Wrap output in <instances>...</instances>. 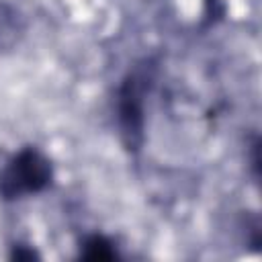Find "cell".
I'll return each instance as SVG.
<instances>
[{"label":"cell","mask_w":262,"mask_h":262,"mask_svg":"<svg viewBox=\"0 0 262 262\" xmlns=\"http://www.w3.org/2000/svg\"><path fill=\"white\" fill-rule=\"evenodd\" d=\"M51 182V164L37 147H23L0 172V196L16 201L37 194Z\"/></svg>","instance_id":"cell-1"},{"label":"cell","mask_w":262,"mask_h":262,"mask_svg":"<svg viewBox=\"0 0 262 262\" xmlns=\"http://www.w3.org/2000/svg\"><path fill=\"white\" fill-rule=\"evenodd\" d=\"M117 119L129 147H139L143 137V88L137 76H129L117 94Z\"/></svg>","instance_id":"cell-2"},{"label":"cell","mask_w":262,"mask_h":262,"mask_svg":"<svg viewBox=\"0 0 262 262\" xmlns=\"http://www.w3.org/2000/svg\"><path fill=\"white\" fill-rule=\"evenodd\" d=\"M80 256L84 260H115V258H119V252L108 237H104L100 233H92V235L84 237V242L80 246Z\"/></svg>","instance_id":"cell-3"}]
</instances>
